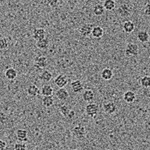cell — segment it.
Masks as SVG:
<instances>
[{"label":"cell","mask_w":150,"mask_h":150,"mask_svg":"<svg viewBox=\"0 0 150 150\" xmlns=\"http://www.w3.org/2000/svg\"><path fill=\"white\" fill-rule=\"evenodd\" d=\"M56 96L59 101H66L69 98V93L65 88H59L56 91Z\"/></svg>","instance_id":"cell-11"},{"label":"cell","mask_w":150,"mask_h":150,"mask_svg":"<svg viewBox=\"0 0 150 150\" xmlns=\"http://www.w3.org/2000/svg\"><path fill=\"white\" fill-rule=\"evenodd\" d=\"M93 28L94 26L92 24L85 23L80 26V29H79V33H80L81 35L84 36V37H87V36H89L90 35H92Z\"/></svg>","instance_id":"cell-5"},{"label":"cell","mask_w":150,"mask_h":150,"mask_svg":"<svg viewBox=\"0 0 150 150\" xmlns=\"http://www.w3.org/2000/svg\"><path fill=\"white\" fill-rule=\"evenodd\" d=\"M103 108H104V112L107 113V114H113L114 112H116V111L117 110V106L116 105L114 102L112 101H110V102L106 103L105 104H104L103 106Z\"/></svg>","instance_id":"cell-8"},{"label":"cell","mask_w":150,"mask_h":150,"mask_svg":"<svg viewBox=\"0 0 150 150\" xmlns=\"http://www.w3.org/2000/svg\"><path fill=\"white\" fill-rule=\"evenodd\" d=\"M14 150H27V147L25 143H17L14 145Z\"/></svg>","instance_id":"cell-30"},{"label":"cell","mask_w":150,"mask_h":150,"mask_svg":"<svg viewBox=\"0 0 150 150\" xmlns=\"http://www.w3.org/2000/svg\"><path fill=\"white\" fill-rule=\"evenodd\" d=\"M7 146V144L3 140H0V150H5V148Z\"/></svg>","instance_id":"cell-33"},{"label":"cell","mask_w":150,"mask_h":150,"mask_svg":"<svg viewBox=\"0 0 150 150\" xmlns=\"http://www.w3.org/2000/svg\"><path fill=\"white\" fill-rule=\"evenodd\" d=\"M16 137L18 141L27 142L28 141V133L27 131L24 129H18L16 131Z\"/></svg>","instance_id":"cell-12"},{"label":"cell","mask_w":150,"mask_h":150,"mask_svg":"<svg viewBox=\"0 0 150 150\" xmlns=\"http://www.w3.org/2000/svg\"><path fill=\"white\" fill-rule=\"evenodd\" d=\"M5 75L7 79H8L10 80H13L17 77V72L14 68H8L7 70L5 71Z\"/></svg>","instance_id":"cell-23"},{"label":"cell","mask_w":150,"mask_h":150,"mask_svg":"<svg viewBox=\"0 0 150 150\" xmlns=\"http://www.w3.org/2000/svg\"><path fill=\"white\" fill-rule=\"evenodd\" d=\"M104 7L105 10L112 11L116 7V2L114 0H104Z\"/></svg>","instance_id":"cell-26"},{"label":"cell","mask_w":150,"mask_h":150,"mask_svg":"<svg viewBox=\"0 0 150 150\" xmlns=\"http://www.w3.org/2000/svg\"><path fill=\"white\" fill-rule=\"evenodd\" d=\"M140 83L143 88H149L150 87V76H144L140 80Z\"/></svg>","instance_id":"cell-27"},{"label":"cell","mask_w":150,"mask_h":150,"mask_svg":"<svg viewBox=\"0 0 150 150\" xmlns=\"http://www.w3.org/2000/svg\"><path fill=\"white\" fill-rule=\"evenodd\" d=\"M138 53V45L134 43H129L125 47V55L127 56H137Z\"/></svg>","instance_id":"cell-2"},{"label":"cell","mask_w":150,"mask_h":150,"mask_svg":"<svg viewBox=\"0 0 150 150\" xmlns=\"http://www.w3.org/2000/svg\"><path fill=\"white\" fill-rule=\"evenodd\" d=\"M104 31L102 27H101V26H94L92 32V37L95 38H101L104 35Z\"/></svg>","instance_id":"cell-20"},{"label":"cell","mask_w":150,"mask_h":150,"mask_svg":"<svg viewBox=\"0 0 150 150\" xmlns=\"http://www.w3.org/2000/svg\"><path fill=\"white\" fill-rule=\"evenodd\" d=\"M149 93H150V87H149Z\"/></svg>","instance_id":"cell-35"},{"label":"cell","mask_w":150,"mask_h":150,"mask_svg":"<svg viewBox=\"0 0 150 150\" xmlns=\"http://www.w3.org/2000/svg\"><path fill=\"white\" fill-rule=\"evenodd\" d=\"M123 99L126 103H133L136 99V95L132 91H127L123 94Z\"/></svg>","instance_id":"cell-13"},{"label":"cell","mask_w":150,"mask_h":150,"mask_svg":"<svg viewBox=\"0 0 150 150\" xmlns=\"http://www.w3.org/2000/svg\"><path fill=\"white\" fill-rule=\"evenodd\" d=\"M68 77L65 74H59L55 78L54 83L59 88H64L68 84Z\"/></svg>","instance_id":"cell-6"},{"label":"cell","mask_w":150,"mask_h":150,"mask_svg":"<svg viewBox=\"0 0 150 150\" xmlns=\"http://www.w3.org/2000/svg\"><path fill=\"white\" fill-rule=\"evenodd\" d=\"M99 110L98 106L96 104V103H89V104H87L86 107L85 108L86 113L90 117H96V115L98 114Z\"/></svg>","instance_id":"cell-3"},{"label":"cell","mask_w":150,"mask_h":150,"mask_svg":"<svg viewBox=\"0 0 150 150\" xmlns=\"http://www.w3.org/2000/svg\"><path fill=\"white\" fill-rule=\"evenodd\" d=\"M45 35H46V31L43 28H38L33 31V37L36 41L45 38Z\"/></svg>","instance_id":"cell-9"},{"label":"cell","mask_w":150,"mask_h":150,"mask_svg":"<svg viewBox=\"0 0 150 150\" xmlns=\"http://www.w3.org/2000/svg\"><path fill=\"white\" fill-rule=\"evenodd\" d=\"M54 104V99L52 96H45L42 99V104L45 108H50Z\"/></svg>","instance_id":"cell-25"},{"label":"cell","mask_w":150,"mask_h":150,"mask_svg":"<svg viewBox=\"0 0 150 150\" xmlns=\"http://www.w3.org/2000/svg\"><path fill=\"white\" fill-rule=\"evenodd\" d=\"M48 65V61L46 56H36L34 59V66L37 68H45Z\"/></svg>","instance_id":"cell-4"},{"label":"cell","mask_w":150,"mask_h":150,"mask_svg":"<svg viewBox=\"0 0 150 150\" xmlns=\"http://www.w3.org/2000/svg\"><path fill=\"white\" fill-rule=\"evenodd\" d=\"M101 77L104 80H110L113 77V72L110 68H106L103 69L101 73Z\"/></svg>","instance_id":"cell-16"},{"label":"cell","mask_w":150,"mask_h":150,"mask_svg":"<svg viewBox=\"0 0 150 150\" xmlns=\"http://www.w3.org/2000/svg\"><path fill=\"white\" fill-rule=\"evenodd\" d=\"M49 40L47 38H45L43 39L39 40L36 43V46L38 48H39L41 50H46L47 49L48 47H49Z\"/></svg>","instance_id":"cell-24"},{"label":"cell","mask_w":150,"mask_h":150,"mask_svg":"<svg viewBox=\"0 0 150 150\" xmlns=\"http://www.w3.org/2000/svg\"><path fill=\"white\" fill-rule=\"evenodd\" d=\"M53 77L51 72L48 70H44L39 75V80L42 82H49Z\"/></svg>","instance_id":"cell-19"},{"label":"cell","mask_w":150,"mask_h":150,"mask_svg":"<svg viewBox=\"0 0 150 150\" xmlns=\"http://www.w3.org/2000/svg\"><path fill=\"white\" fill-rule=\"evenodd\" d=\"M47 5L50 7L54 8L58 5L59 0H47Z\"/></svg>","instance_id":"cell-31"},{"label":"cell","mask_w":150,"mask_h":150,"mask_svg":"<svg viewBox=\"0 0 150 150\" xmlns=\"http://www.w3.org/2000/svg\"><path fill=\"white\" fill-rule=\"evenodd\" d=\"M71 87L74 93H80L83 90V84L79 80L72 81L71 83Z\"/></svg>","instance_id":"cell-10"},{"label":"cell","mask_w":150,"mask_h":150,"mask_svg":"<svg viewBox=\"0 0 150 150\" xmlns=\"http://www.w3.org/2000/svg\"><path fill=\"white\" fill-rule=\"evenodd\" d=\"M135 25L132 21H125L122 25V29L125 33H131L134 30Z\"/></svg>","instance_id":"cell-15"},{"label":"cell","mask_w":150,"mask_h":150,"mask_svg":"<svg viewBox=\"0 0 150 150\" xmlns=\"http://www.w3.org/2000/svg\"><path fill=\"white\" fill-rule=\"evenodd\" d=\"M118 14L121 17H127L131 14V8H130L129 5L126 4H123L121 5L120 7L118 8Z\"/></svg>","instance_id":"cell-7"},{"label":"cell","mask_w":150,"mask_h":150,"mask_svg":"<svg viewBox=\"0 0 150 150\" xmlns=\"http://www.w3.org/2000/svg\"><path fill=\"white\" fill-rule=\"evenodd\" d=\"M26 92H27L28 96H31V97H35V96H37L39 94L40 91L37 86L32 84V85H29L27 87Z\"/></svg>","instance_id":"cell-18"},{"label":"cell","mask_w":150,"mask_h":150,"mask_svg":"<svg viewBox=\"0 0 150 150\" xmlns=\"http://www.w3.org/2000/svg\"><path fill=\"white\" fill-rule=\"evenodd\" d=\"M75 116H76L75 111L73 110H71V111L70 112V113H69V115L68 116L67 119H68V120H72L74 117H75Z\"/></svg>","instance_id":"cell-34"},{"label":"cell","mask_w":150,"mask_h":150,"mask_svg":"<svg viewBox=\"0 0 150 150\" xmlns=\"http://www.w3.org/2000/svg\"><path fill=\"white\" fill-rule=\"evenodd\" d=\"M72 133L76 138L78 140H82V139L85 138L86 135V130L85 127L79 125L73 128Z\"/></svg>","instance_id":"cell-1"},{"label":"cell","mask_w":150,"mask_h":150,"mask_svg":"<svg viewBox=\"0 0 150 150\" xmlns=\"http://www.w3.org/2000/svg\"><path fill=\"white\" fill-rule=\"evenodd\" d=\"M104 11H105V8H104V5H101V4L100 3L96 4V5L93 7V9H92L93 14L96 16H98V17L103 15Z\"/></svg>","instance_id":"cell-21"},{"label":"cell","mask_w":150,"mask_h":150,"mask_svg":"<svg viewBox=\"0 0 150 150\" xmlns=\"http://www.w3.org/2000/svg\"><path fill=\"white\" fill-rule=\"evenodd\" d=\"M71 111V108L67 105H62L59 108V112L62 114V116H63L65 118L68 117Z\"/></svg>","instance_id":"cell-28"},{"label":"cell","mask_w":150,"mask_h":150,"mask_svg":"<svg viewBox=\"0 0 150 150\" xmlns=\"http://www.w3.org/2000/svg\"><path fill=\"white\" fill-rule=\"evenodd\" d=\"M9 46V42L8 38L5 37H1L0 38V49L1 50H5Z\"/></svg>","instance_id":"cell-29"},{"label":"cell","mask_w":150,"mask_h":150,"mask_svg":"<svg viewBox=\"0 0 150 150\" xmlns=\"http://www.w3.org/2000/svg\"><path fill=\"white\" fill-rule=\"evenodd\" d=\"M144 14L147 17H150V4H147L144 8Z\"/></svg>","instance_id":"cell-32"},{"label":"cell","mask_w":150,"mask_h":150,"mask_svg":"<svg viewBox=\"0 0 150 150\" xmlns=\"http://www.w3.org/2000/svg\"><path fill=\"white\" fill-rule=\"evenodd\" d=\"M82 97L84 101L91 102L92 101H93L94 98H95V94H94L93 91L91 90V89H86L83 93Z\"/></svg>","instance_id":"cell-17"},{"label":"cell","mask_w":150,"mask_h":150,"mask_svg":"<svg viewBox=\"0 0 150 150\" xmlns=\"http://www.w3.org/2000/svg\"><path fill=\"white\" fill-rule=\"evenodd\" d=\"M137 39L141 43H146L149 40V35L146 31H140L137 33Z\"/></svg>","instance_id":"cell-22"},{"label":"cell","mask_w":150,"mask_h":150,"mask_svg":"<svg viewBox=\"0 0 150 150\" xmlns=\"http://www.w3.org/2000/svg\"><path fill=\"white\" fill-rule=\"evenodd\" d=\"M41 94L44 97L45 96H52L53 94V87L50 84H45L41 87Z\"/></svg>","instance_id":"cell-14"}]
</instances>
